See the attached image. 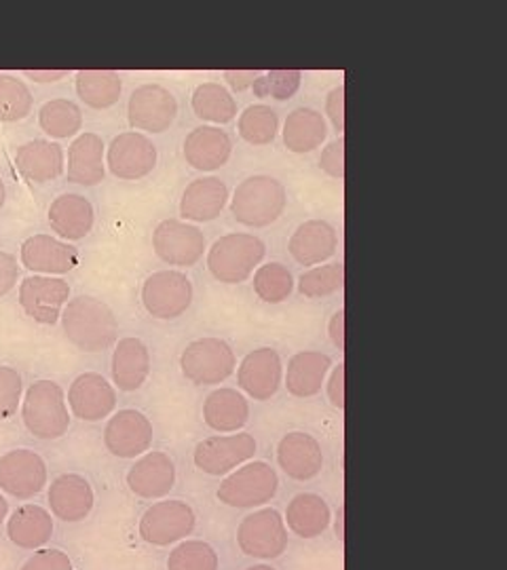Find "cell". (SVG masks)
Here are the masks:
<instances>
[{
  "label": "cell",
  "mask_w": 507,
  "mask_h": 570,
  "mask_svg": "<svg viewBox=\"0 0 507 570\" xmlns=\"http://www.w3.org/2000/svg\"><path fill=\"white\" fill-rule=\"evenodd\" d=\"M66 338L87 353H98L117 343L119 322L113 308L96 296L70 298L61 311Z\"/></svg>",
  "instance_id": "obj_1"
},
{
  "label": "cell",
  "mask_w": 507,
  "mask_h": 570,
  "mask_svg": "<svg viewBox=\"0 0 507 570\" xmlns=\"http://www.w3.org/2000/svg\"><path fill=\"white\" fill-rule=\"evenodd\" d=\"M285 205H287V193L284 184L273 176H250L240 184L231 199V214L240 225L263 226L273 225L282 218Z\"/></svg>",
  "instance_id": "obj_2"
},
{
  "label": "cell",
  "mask_w": 507,
  "mask_h": 570,
  "mask_svg": "<svg viewBox=\"0 0 507 570\" xmlns=\"http://www.w3.org/2000/svg\"><path fill=\"white\" fill-rule=\"evenodd\" d=\"M263 239L247 233H228L207 252V268L221 284H242L263 263Z\"/></svg>",
  "instance_id": "obj_3"
},
{
  "label": "cell",
  "mask_w": 507,
  "mask_h": 570,
  "mask_svg": "<svg viewBox=\"0 0 507 570\" xmlns=\"http://www.w3.org/2000/svg\"><path fill=\"white\" fill-rule=\"evenodd\" d=\"M26 429L39 440H58L70 428L64 389L53 381H37L26 391L21 404Z\"/></svg>",
  "instance_id": "obj_4"
},
{
  "label": "cell",
  "mask_w": 507,
  "mask_h": 570,
  "mask_svg": "<svg viewBox=\"0 0 507 570\" xmlns=\"http://www.w3.org/2000/svg\"><path fill=\"white\" fill-rule=\"evenodd\" d=\"M277 490L280 478L275 469L264 461H247L224 478L216 497L228 508L254 510L269 503L277 494Z\"/></svg>",
  "instance_id": "obj_5"
},
{
  "label": "cell",
  "mask_w": 507,
  "mask_h": 570,
  "mask_svg": "<svg viewBox=\"0 0 507 570\" xmlns=\"http://www.w3.org/2000/svg\"><path fill=\"white\" fill-rule=\"evenodd\" d=\"M183 374L193 385H221L237 367L235 353L223 338H197L181 355Z\"/></svg>",
  "instance_id": "obj_6"
},
{
  "label": "cell",
  "mask_w": 507,
  "mask_h": 570,
  "mask_svg": "<svg viewBox=\"0 0 507 570\" xmlns=\"http://www.w3.org/2000/svg\"><path fill=\"white\" fill-rule=\"evenodd\" d=\"M237 546L250 558H280L287 548V529L282 513L273 508H264L245 515L237 529Z\"/></svg>",
  "instance_id": "obj_7"
},
{
  "label": "cell",
  "mask_w": 507,
  "mask_h": 570,
  "mask_svg": "<svg viewBox=\"0 0 507 570\" xmlns=\"http://www.w3.org/2000/svg\"><path fill=\"white\" fill-rule=\"evenodd\" d=\"M195 511L184 501H162L150 505L140 518L138 532L148 546L167 548L181 543L195 530Z\"/></svg>",
  "instance_id": "obj_8"
},
{
  "label": "cell",
  "mask_w": 507,
  "mask_h": 570,
  "mask_svg": "<svg viewBox=\"0 0 507 570\" xmlns=\"http://www.w3.org/2000/svg\"><path fill=\"white\" fill-rule=\"evenodd\" d=\"M254 435L237 431L235 435H212L197 444L193 461L207 475H228L245 465L256 454Z\"/></svg>",
  "instance_id": "obj_9"
},
{
  "label": "cell",
  "mask_w": 507,
  "mask_h": 570,
  "mask_svg": "<svg viewBox=\"0 0 507 570\" xmlns=\"http://www.w3.org/2000/svg\"><path fill=\"white\" fill-rule=\"evenodd\" d=\"M144 308L157 320H176L193 303V282L181 271H157L143 285Z\"/></svg>",
  "instance_id": "obj_10"
},
{
  "label": "cell",
  "mask_w": 507,
  "mask_h": 570,
  "mask_svg": "<svg viewBox=\"0 0 507 570\" xmlns=\"http://www.w3.org/2000/svg\"><path fill=\"white\" fill-rule=\"evenodd\" d=\"M178 117V102L163 85H140L127 104L129 125L138 131L163 134Z\"/></svg>",
  "instance_id": "obj_11"
},
{
  "label": "cell",
  "mask_w": 507,
  "mask_h": 570,
  "mask_svg": "<svg viewBox=\"0 0 507 570\" xmlns=\"http://www.w3.org/2000/svg\"><path fill=\"white\" fill-rule=\"evenodd\" d=\"M70 301V285L51 275H30L20 285V305L35 322L53 326Z\"/></svg>",
  "instance_id": "obj_12"
},
{
  "label": "cell",
  "mask_w": 507,
  "mask_h": 570,
  "mask_svg": "<svg viewBox=\"0 0 507 570\" xmlns=\"http://www.w3.org/2000/svg\"><path fill=\"white\" fill-rule=\"evenodd\" d=\"M159 159L157 146L140 131L119 134L106 153L108 169L121 180H140L148 176Z\"/></svg>",
  "instance_id": "obj_13"
},
{
  "label": "cell",
  "mask_w": 507,
  "mask_h": 570,
  "mask_svg": "<svg viewBox=\"0 0 507 570\" xmlns=\"http://www.w3.org/2000/svg\"><path fill=\"white\" fill-rule=\"evenodd\" d=\"M205 245L202 228L183 220H163L153 233L157 256L172 266L197 265L207 249Z\"/></svg>",
  "instance_id": "obj_14"
},
{
  "label": "cell",
  "mask_w": 507,
  "mask_h": 570,
  "mask_svg": "<svg viewBox=\"0 0 507 570\" xmlns=\"http://www.w3.org/2000/svg\"><path fill=\"white\" fill-rule=\"evenodd\" d=\"M47 487V465L35 450H11L0 456V490L16 499L37 497Z\"/></svg>",
  "instance_id": "obj_15"
},
{
  "label": "cell",
  "mask_w": 507,
  "mask_h": 570,
  "mask_svg": "<svg viewBox=\"0 0 507 570\" xmlns=\"http://www.w3.org/2000/svg\"><path fill=\"white\" fill-rule=\"evenodd\" d=\"M284 381V364L275 348L261 346L245 355L237 370V383L256 402L271 400Z\"/></svg>",
  "instance_id": "obj_16"
},
{
  "label": "cell",
  "mask_w": 507,
  "mask_h": 570,
  "mask_svg": "<svg viewBox=\"0 0 507 570\" xmlns=\"http://www.w3.org/2000/svg\"><path fill=\"white\" fill-rule=\"evenodd\" d=\"M104 444L119 459H136L153 444V423L138 410H119L104 429Z\"/></svg>",
  "instance_id": "obj_17"
},
{
  "label": "cell",
  "mask_w": 507,
  "mask_h": 570,
  "mask_svg": "<svg viewBox=\"0 0 507 570\" xmlns=\"http://www.w3.org/2000/svg\"><path fill=\"white\" fill-rule=\"evenodd\" d=\"M68 406L77 419L96 423L117 407V391L101 374L85 372L70 385Z\"/></svg>",
  "instance_id": "obj_18"
},
{
  "label": "cell",
  "mask_w": 507,
  "mask_h": 570,
  "mask_svg": "<svg viewBox=\"0 0 507 570\" xmlns=\"http://www.w3.org/2000/svg\"><path fill=\"white\" fill-rule=\"evenodd\" d=\"M176 484V465L165 452H144L127 471V487L140 499H163Z\"/></svg>",
  "instance_id": "obj_19"
},
{
  "label": "cell",
  "mask_w": 507,
  "mask_h": 570,
  "mask_svg": "<svg viewBox=\"0 0 507 570\" xmlns=\"http://www.w3.org/2000/svg\"><path fill=\"white\" fill-rule=\"evenodd\" d=\"M21 265L41 275H61L79 265V252L51 235H35L21 244Z\"/></svg>",
  "instance_id": "obj_20"
},
{
  "label": "cell",
  "mask_w": 507,
  "mask_h": 570,
  "mask_svg": "<svg viewBox=\"0 0 507 570\" xmlns=\"http://www.w3.org/2000/svg\"><path fill=\"white\" fill-rule=\"evenodd\" d=\"M277 463L287 478L306 482L322 471L324 452L313 435L304 431H292L282 438L277 446Z\"/></svg>",
  "instance_id": "obj_21"
},
{
  "label": "cell",
  "mask_w": 507,
  "mask_h": 570,
  "mask_svg": "<svg viewBox=\"0 0 507 570\" xmlns=\"http://www.w3.org/2000/svg\"><path fill=\"white\" fill-rule=\"evenodd\" d=\"M231 136L216 125L195 127L184 140V159L197 171L221 169L231 159Z\"/></svg>",
  "instance_id": "obj_22"
},
{
  "label": "cell",
  "mask_w": 507,
  "mask_h": 570,
  "mask_svg": "<svg viewBox=\"0 0 507 570\" xmlns=\"http://www.w3.org/2000/svg\"><path fill=\"white\" fill-rule=\"evenodd\" d=\"M96 503L91 484L79 473H64L49 487L51 513L64 522H81Z\"/></svg>",
  "instance_id": "obj_23"
},
{
  "label": "cell",
  "mask_w": 507,
  "mask_h": 570,
  "mask_svg": "<svg viewBox=\"0 0 507 570\" xmlns=\"http://www.w3.org/2000/svg\"><path fill=\"white\" fill-rule=\"evenodd\" d=\"M337 245L339 237L334 226L325 220H306L292 233L287 249L299 265L315 266L332 258Z\"/></svg>",
  "instance_id": "obj_24"
},
{
  "label": "cell",
  "mask_w": 507,
  "mask_h": 570,
  "mask_svg": "<svg viewBox=\"0 0 507 570\" xmlns=\"http://www.w3.org/2000/svg\"><path fill=\"white\" fill-rule=\"evenodd\" d=\"M226 202L228 188L221 178H199L186 186L181 199V216L191 223H212L223 214Z\"/></svg>",
  "instance_id": "obj_25"
},
{
  "label": "cell",
  "mask_w": 507,
  "mask_h": 570,
  "mask_svg": "<svg viewBox=\"0 0 507 570\" xmlns=\"http://www.w3.org/2000/svg\"><path fill=\"white\" fill-rule=\"evenodd\" d=\"M94 205L77 193L60 195L49 207V225L61 239L79 242L94 228Z\"/></svg>",
  "instance_id": "obj_26"
},
{
  "label": "cell",
  "mask_w": 507,
  "mask_h": 570,
  "mask_svg": "<svg viewBox=\"0 0 507 570\" xmlns=\"http://www.w3.org/2000/svg\"><path fill=\"white\" fill-rule=\"evenodd\" d=\"M250 419V404L237 389L221 387L212 391L203 404L205 425L218 433H237Z\"/></svg>",
  "instance_id": "obj_27"
},
{
  "label": "cell",
  "mask_w": 507,
  "mask_h": 570,
  "mask_svg": "<svg viewBox=\"0 0 507 570\" xmlns=\"http://www.w3.org/2000/svg\"><path fill=\"white\" fill-rule=\"evenodd\" d=\"M332 360L320 351H301L287 362L285 387L294 397H313L324 387Z\"/></svg>",
  "instance_id": "obj_28"
},
{
  "label": "cell",
  "mask_w": 507,
  "mask_h": 570,
  "mask_svg": "<svg viewBox=\"0 0 507 570\" xmlns=\"http://www.w3.org/2000/svg\"><path fill=\"white\" fill-rule=\"evenodd\" d=\"M7 537L21 550H39L53 537L51 513L41 505H21L7 520Z\"/></svg>",
  "instance_id": "obj_29"
},
{
  "label": "cell",
  "mask_w": 507,
  "mask_h": 570,
  "mask_svg": "<svg viewBox=\"0 0 507 570\" xmlns=\"http://www.w3.org/2000/svg\"><path fill=\"white\" fill-rule=\"evenodd\" d=\"M150 374V353L140 338H121L113 353V381L121 391H138Z\"/></svg>",
  "instance_id": "obj_30"
},
{
  "label": "cell",
  "mask_w": 507,
  "mask_h": 570,
  "mask_svg": "<svg viewBox=\"0 0 507 570\" xmlns=\"http://www.w3.org/2000/svg\"><path fill=\"white\" fill-rule=\"evenodd\" d=\"M16 165L26 180L49 183L56 180L64 171V150L60 144L30 140L18 148Z\"/></svg>",
  "instance_id": "obj_31"
},
{
  "label": "cell",
  "mask_w": 507,
  "mask_h": 570,
  "mask_svg": "<svg viewBox=\"0 0 507 570\" xmlns=\"http://www.w3.org/2000/svg\"><path fill=\"white\" fill-rule=\"evenodd\" d=\"M104 142L98 134H81L68 148V180L96 186L104 180Z\"/></svg>",
  "instance_id": "obj_32"
},
{
  "label": "cell",
  "mask_w": 507,
  "mask_h": 570,
  "mask_svg": "<svg viewBox=\"0 0 507 570\" xmlns=\"http://www.w3.org/2000/svg\"><path fill=\"white\" fill-rule=\"evenodd\" d=\"M332 513L320 494L301 492L285 510V529L292 530L301 539H315L330 527Z\"/></svg>",
  "instance_id": "obj_33"
},
{
  "label": "cell",
  "mask_w": 507,
  "mask_h": 570,
  "mask_svg": "<svg viewBox=\"0 0 507 570\" xmlns=\"http://www.w3.org/2000/svg\"><path fill=\"white\" fill-rule=\"evenodd\" d=\"M284 144L287 150L304 155L320 148L328 138V121L315 108H296L284 122Z\"/></svg>",
  "instance_id": "obj_34"
},
{
  "label": "cell",
  "mask_w": 507,
  "mask_h": 570,
  "mask_svg": "<svg viewBox=\"0 0 507 570\" xmlns=\"http://www.w3.org/2000/svg\"><path fill=\"white\" fill-rule=\"evenodd\" d=\"M193 110L202 121L224 125L237 117V102L221 82H202L193 91Z\"/></svg>",
  "instance_id": "obj_35"
},
{
  "label": "cell",
  "mask_w": 507,
  "mask_h": 570,
  "mask_svg": "<svg viewBox=\"0 0 507 570\" xmlns=\"http://www.w3.org/2000/svg\"><path fill=\"white\" fill-rule=\"evenodd\" d=\"M123 81L113 70H81L77 72V94L91 108H108L119 102Z\"/></svg>",
  "instance_id": "obj_36"
},
{
  "label": "cell",
  "mask_w": 507,
  "mask_h": 570,
  "mask_svg": "<svg viewBox=\"0 0 507 570\" xmlns=\"http://www.w3.org/2000/svg\"><path fill=\"white\" fill-rule=\"evenodd\" d=\"M39 122L42 131L51 138H72L77 131H81V108L64 98L45 102L39 110Z\"/></svg>",
  "instance_id": "obj_37"
},
{
  "label": "cell",
  "mask_w": 507,
  "mask_h": 570,
  "mask_svg": "<svg viewBox=\"0 0 507 570\" xmlns=\"http://www.w3.org/2000/svg\"><path fill=\"white\" fill-rule=\"evenodd\" d=\"M280 134V117L266 104L247 106L240 115V136L254 146L271 144Z\"/></svg>",
  "instance_id": "obj_38"
},
{
  "label": "cell",
  "mask_w": 507,
  "mask_h": 570,
  "mask_svg": "<svg viewBox=\"0 0 507 570\" xmlns=\"http://www.w3.org/2000/svg\"><path fill=\"white\" fill-rule=\"evenodd\" d=\"M294 289V277L282 263H266L254 273V292L269 305H280L287 301Z\"/></svg>",
  "instance_id": "obj_39"
},
{
  "label": "cell",
  "mask_w": 507,
  "mask_h": 570,
  "mask_svg": "<svg viewBox=\"0 0 507 570\" xmlns=\"http://www.w3.org/2000/svg\"><path fill=\"white\" fill-rule=\"evenodd\" d=\"M345 284V265L330 263V265L313 266L304 271L299 277V292L306 298H324L339 292Z\"/></svg>",
  "instance_id": "obj_40"
},
{
  "label": "cell",
  "mask_w": 507,
  "mask_h": 570,
  "mask_svg": "<svg viewBox=\"0 0 507 570\" xmlns=\"http://www.w3.org/2000/svg\"><path fill=\"white\" fill-rule=\"evenodd\" d=\"M32 110V91L11 75H0V121H21Z\"/></svg>",
  "instance_id": "obj_41"
},
{
  "label": "cell",
  "mask_w": 507,
  "mask_h": 570,
  "mask_svg": "<svg viewBox=\"0 0 507 570\" xmlns=\"http://www.w3.org/2000/svg\"><path fill=\"white\" fill-rule=\"evenodd\" d=\"M218 553L205 541H181L167 558V570H218Z\"/></svg>",
  "instance_id": "obj_42"
},
{
  "label": "cell",
  "mask_w": 507,
  "mask_h": 570,
  "mask_svg": "<svg viewBox=\"0 0 507 570\" xmlns=\"http://www.w3.org/2000/svg\"><path fill=\"white\" fill-rule=\"evenodd\" d=\"M303 81L301 70H271L266 75H261L252 89L259 98H273V100H290Z\"/></svg>",
  "instance_id": "obj_43"
},
{
  "label": "cell",
  "mask_w": 507,
  "mask_h": 570,
  "mask_svg": "<svg viewBox=\"0 0 507 570\" xmlns=\"http://www.w3.org/2000/svg\"><path fill=\"white\" fill-rule=\"evenodd\" d=\"M20 372L16 367L0 366V421L11 419L21 402Z\"/></svg>",
  "instance_id": "obj_44"
},
{
  "label": "cell",
  "mask_w": 507,
  "mask_h": 570,
  "mask_svg": "<svg viewBox=\"0 0 507 570\" xmlns=\"http://www.w3.org/2000/svg\"><path fill=\"white\" fill-rule=\"evenodd\" d=\"M320 167L324 169L328 176L343 180L345 178V140L343 136H339L337 140L325 146L320 157Z\"/></svg>",
  "instance_id": "obj_45"
},
{
  "label": "cell",
  "mask_w": 507,
  "mask_h": 570,
  "mask_svg": "<svg viewBox=\"0 0 507 570\" xmlns=\"http://www.w3.org/2000/svg\"><path fill=\"white\" fill-rule=\"evenodd\" d=\"M21 570H75V567L68 553L61 550H41L37 551Z\"/></svg>",
  "instance_id": "obj_46"
},
{
  "label": "cell",
  "mask_w": 507,
  "mask_h": 570,
  "mask_svg": "<svg viewBox=\"0 0 507 570\" xmlns=\"http://www.w3.org/2000/svg\"><path fill=\"white\" fill-rule=\"evenodd\" d=\"M325 117L332 122L334 131L343 136L345 131V85L334 87L325 98Z\"/></svg>",
  "instance_id": "obj_47"
},
{
  "label": "cell",
  "mask_w": 507,
  "mask_h": 570,
  "mask_svg": "<svg viewBox=\"0 0 507 570\" xmlns=\"http://www.w3.org/2000/svg\"><path fill=\"white\" fill-rule=\"evenodd\" d=\"M325 389H328L330 404L339 407V410H343L345 407V364L343 362L339 366L332 367Z\"/></svg>",
  "instance_id": "obj_48"
},
{
  "label": "cell",
  "mask_w": 507,
  "mask_h": 570,
  "mask_svg": "<svg viewBox=\"0 0 507 570\" xmlns=\"http://www.w3.org/2000/svg\"><path fill=\"white\" fill-rule=\"evenodd\" d=\"M18 277H20V266L16 256L9 252H0V298L16 287Z\"/></svg>",
  "instance_id": "obj_49"
},
{
  "label": "cell",
  "mask_w": 507,
  "mask_h": 570,
  "mask_svg": "<svg viewBox=\"0 0 507 570\" xmlns=\"http://www.w3.org/2000/svg\"><path fill=\"white\" fill-rule=\"evenodd\" d=\"M223 77L235 91H245L261 77V72L259 70H224Z\"/></svg>",
  "instance_id": "obj_50"
},
{
  "label": "cell",
  "mask_w": 507,
  "mask_h": 570,
  "mask_svg": "<svg viewBox=\"0 0 507 570\" xmlns=\"http://www.w3.org/2000/svg\"><path fill=\"white\" fill-rule=\"evenodd\" d=\"M328 334H330V341L334 343V346H337L339 351L345 348V311H343V308H339V311L330 317Z\"/></svg>",
  "instance_id": "obj_51"
},
{
  "label": "cell",
  "mask_w": 507,
  "mask_h": 570,
  "mask_svg": "<svg viewBox=\"0 0 507 570\" xmlns=\"http://www.w3.org/2000/svg\"><path fill=\"white\" fill-rule=\"evenodd\" d=\"M28 79L39 82H56L68 77V70H26Z\"/></svg>",
  "instance_id": "obj_52"
},
{
  "label": "cell",
  "mask_w": 507,
  "mask_h": 570,
  "mask_svg": "<svg viewBox=\"0 0 507 570\" xmlns=\"http://www.w3.org/2000/svg\"><path fill=\"white\" fill-rule=\"evenodd\" d=\"M337 537H339V541H343V508H339L337 511Z\"/></svg>",
  "instance_id": "obj_53"
},
{
  "label": "cell",
  "mask_w": 507,
  "mask_h": 570,
  "mask_svg": "<svg viewBox=\"0 0 507 570\" xmlns=\"http://www.w3.org/2000/svg\"><path fill=\"white\" fill-rule=\"evenodd\" d=\"M7 513H9V503H7V499L0 494V524L7 520Z\"/></svg>",
  "instance_id": "obj_54"
},
{
  "label": "cell",
  "mask_w": 507,
  "mask_h": 570,
  "mask_svg": "<svg viewBox=\"0 0 507 570\" xmlns=\"http://www.w3.org/2000/svg\"><path fill=\"white\" fill-rule=\"evenodd\" d=\"M4 199H7V188H4V183H2V178H0V207L4 205Z\"/></svg>",
  "instance_id": "obj_55"
},
{
  "label": "cell",
  "mask_w": 507,
  "mask_h": 570,
  "mask_svg": "<svg viewBox=\"0 0 507 570\" xmlns=\"http://www.w3.org/2000/svg\"><path fill=\"white\" fill-rule=\"evenodd\" d=\"M247 570H275L273 567H269V564H256V567H250Z\"/></svg>",
  "instance_id": "obj_56"
}]
</instances>
